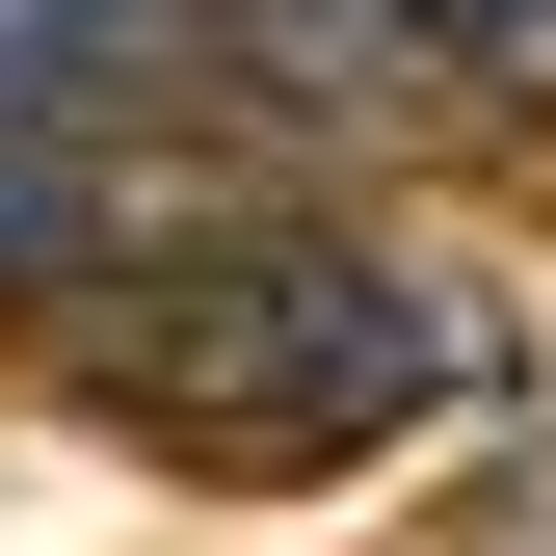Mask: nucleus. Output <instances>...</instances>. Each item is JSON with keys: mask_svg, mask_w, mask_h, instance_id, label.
<instances>
[{"mask_svg": "<svg viewBox=\"0 0 556 556\" xmlns=\"http://www.w3.org/2000/svg\"><path fill=\"white\" fill-rule=\"evenodd\" d=\"M80 397L160 425V451H265V477L292 451H397V425L477 397V292L425 239H371V213H213V239H160L80 318Z\"/></svg>", "mask_w": 556, "mask_h": 556, "instance_id": "1", "label": "nucleus"}, {"mask_svg": "<svg viewBox=\"0 0 556 556\" xmlns=\"http://www.w3.org/2000/svg\"><path fill=\"white\" fill-rule=\"evenodd\" d=\"M106 80L132 53L80 0H0V292H53V265L106 239Z\"/></svg>", "mask_w": 556, "mask_h": 556, "instance_id": "2", "label": "nucleus"}, {"mask_svg": "<svg viewBox=\"0 0 556 556\" xmlns=\"http://www.w3.org/2000/svg\"><path fill=\"white\" fill-rule=\"evenodd\" d=\"M425 53H451L477 106H556V0H425Z\"/></svg>", "mask_w": 556, "mask_h": 556, "instance_id": "3", "label": "nucleus"}, {"mask_svg": "<svg viewBox=\"0 0 556 556\" xmlns=\"http://www.w3.org/2000/svg\"><path fill=\"white\" fill-rule=\"evenodd\" d=\"M80 27H106V53H160V27H186V0H80Z\"/></svg>", "mask_w": 556, "mask_h": 556, "instance_id": "4", "label": "nucleus"}]
</instances>
